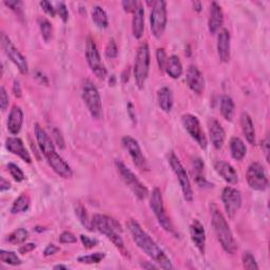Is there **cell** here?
Here are the masks:
<instances>
[{"label": "cell", "instance_id": "6da1fadb", "mask_svg": "<svg viewBox=\"0 0 270 270\" xmlns=\"http://www.w3.org/2000/svg\"><path fill=\"white\" fill-rule=\"evenodd\" d=\"M127 228L129 230L135 244L144 251L149 258L154 261L162 269H173L171 260L169 259L165 251L155 243V241L141 228L137 221L130 218L127 222Z\"/></svg>", "mask_w": 270, "mask_h": 270}, {"label": "cell", "instance_id": "7a4b0ae2", "mask_svg": "<svg viewBox=\"0 0 270 270\" xmlns=\"http://www.w3.org/2000/svg\"><path fill=\"white\" fill-rule=\"evenodd\" d=\"M34 131L40 150L47 159L49 165L53 169V171L61 176L62 179H71L73 175L72 169L68 162L63 161L61 156L56 152L53 141L50 138L48 133L38 124H35Z\"/></svg>", "mask_w": 270, "mask_h": 270}, {"label": "cell", "instance_id": "3957f363", "mask_svg": "<svg viewBox=\"0 0 270 270\" xmlns=\"http://www.w3.org/2000/svg\"><path fill=\"white\" fill-rule=\"evenodd\" d=\"M210 210L212 216V226L213 229H215L217 241L219 242L225 252L234 254L238 250V245L225 216L215 204L210 206Z\"/></svg>", "mask_w": 270, "mask_h": 270}, {"label": "cell", "instance_id": "277c9868", "mask_svg": "<svg viewBox=\"0 0 270 270\" xmlns=\"http://www.w3.org/2000/svg\"><path fill=\"white\" fill-rule=\"evenodd\" d=\"M92 225H93L94 230H97L98 232L104 234L107 239H109L112 242L113 245L126 253L125 243L118 233V231H122V228H120V225L114 218L105 215H95L92 218Z\"/></svg>", "mask_w": 270, "mask_h": 270}, {"label": "cell", "instance_id": "5b68a950", "mask_svg": "<svg viewBox=\"0 0 270 270\" xmlns=\"http://www.w3.org/2000/svg\"><path fill=\"white\" fill-rule=\"evenodd\" d=\"M149 68H150V50H149L147 41H144L137 49L133 67L134 80L138 89H143L145 87L149 74Z\"/></svg>", "mask_w": 270, "mask_h": 270}, {"label": "cell", "instance_id": "8992f818", "mask_svg": "<svg viewBox=\"0 0 270 270\" xmlns=\"http://www.w3.org/2000/svg\"><path fill=\"white\" fill-rule=\"evenodd\" d=\"M81 96L92 117L96 119L102 116V98L95 84L86 80L81 87Z\"/></svg>", "mask_w": 270, "mask_h": 270}, {"label": "cell", "instance_id": "52a82bcc", "mask_svg": "<svg viewBox=\"0 0 270 270\" xmlns=\"http://www.w3.org/2000/svg\"><path fill=\"white\" fill-rule=\"evenodd\" d=\"M115 167L117 169L119 175L122 176L123 181L125 182L127 186L132 190V192L135 194V196H136L140 201L145 200V198L149 195V191L145 185L137 179V176L135 175L131 170L119 160L115 161Z\"/></svg>", "mask_w": 270, "mask_h": 270}, {"label": "cell", "instance_id": "ba28073f", "mask_svg": "<svg viewBox=\"0 0 270 270\" xmlns=\"http://www.w3.org/2000/svg\"><path fill=\"white\" fill-rule=\"evenodd\" d=\"M151 31L155 38H161L167 26V3L162 0L153 2L150 14Z\"/></svg>", "mask_w": 270, "mask_h": 270}, {"label": "cell", "instance_id": "9c48e42d", "mask_svg": "<svg viewBox=\"0 0 270 270\" xmlns=\"http://www.w3.org/2000/svg\"><path fill=\"white\" fill-rule=\"evenodd\" d=\"M168 161H169L170 166H171V168L173 170L174 174L177 177V180H179L185 200L191 203L193 201V191H192V187H191L190 180H189L188 174L186 172V169L184 168L182 162H180L179 159H177V156L173 152L169 154Z\"/></svg>", "mask_w": 270, "mask_h": 270}, {"label": "cell", "instance_id": "30bf717a", "mask_svg": "<svg viewBox=\"0 0 270 270\" xmlns=\"http://www.w3.org/2000/svg\"><path fill=\"white\" fill-rule=\"evenodd\" d=\"M150 208L162 228L170 233H174V227L167 215L164 200H162V195L159 188H155L150 195Z\"/></svg>", "mask_w": 270, "mask_h": 270}, {"label": "cell", "instance_id": "8fae6325", "mask_svg": "<svg viewBox=\"0 0 270 270\" xmlns=\"http://www.w3.org/2000/svg\"><path fill=\"white\" fill-rule=\"evenodd\" d=\"M86 57L92 72H93L99 80H104V78L107 76V70L105 68L104 62L102 61L101 54L98 52L95 41L91 37H88L87 39Z\"/></svg>", "mask_w": 270, "mask_h": 270}, {"label": "cell", "instance_id": "7c38bea8", "mask_svg": "<svg viewBox=\"0 0 270 270\" xmlns=\"http://www.w3.org/2000/svg\"><path fill=\"white\" fill-rule=\"evenodd\" d=\"M246 180L249 187L253 190L264 191L268 188V177L265 168L260 162H252L248 167L246 172Z\"/></svg>", "mask_w": 270, "mask_h": 270}, {"label": "cell", "instance_id": "4fadbf2b", "mask_svg": "<svg viewBox=\"0 0 270 270\" xmlns=\"http://www.w3.org/2000/svg\"><path fill=\"white\" fill-rule=\"evenodd\" d=\"M182 123L190 136L196 141L198 146L205 150L207 148L208 140L198 118L192 114H185L182 116Z\"/></svg>", "mask_w": 270, "mask_h": 270}, {"label": "cell", "instance_id": "5bb4252c", "mask_svg": "<svg viewBox=\"0 0 270 270\" xmlns=\"http://www.w3.org/2000/svg\"><path fill=\"white\" fill-rule=\"evenodd\" d=\"M1 47L6 56L18 68L19 72L21 74L27 75V72H29V65H27L26 57L18 51V49L13 45L11 39L4 33L1 34Z\"/></svg>", "mask_w": 270, "mask_h": 270}, {"label": "cell", "instance_id": "9a60e30c", "mask_svg": "<svg viewBox=\"0 0 270 270\" xmlns=\"http://www.w3.org/2000/svg\"><path fill=\"white\" fill-rule=\"evenodd\" d=\"M122 144L125 147L126 150L131 156V159L134 162V165L136 166L141 171H149V164L145 158V155L141 152V149L137 143L136 139H134L131 136H124L122 139Z\"/></svg>", "mask_w": 270, "mask_h": 270}, {"label": "cell", "instance_id": "2e32d148", "mask_svg": "<svg viewBox=\"0 0 270 270\" xmlns=\"http://www.w3.org/2000/svg\"><path fill=\"white\" fill-rule=\"evenodd\" d=\"M222 201L227 216L229 218H233L242 206L241 192L236 188L226 187L222 192Z\"/></svg>", "mask_w": 270, "mask_h": 270}, {"label": "cell", "instance_id": "e0dca14e", "mask_svg": "<svg viewBox=\"0 0 270 270\" xmlns=\"http://www.w3.org/2000/svg\"><path fill=\"white\" fill-rule=\"evenodd\" d=\"M186 81L190 90L195 94L201 95L205 89V78L202 72L195 66H190L187 70Z\"/></svg>", "mask_w": 270, "mask_h": 270}, {"label": "cell", "instance_id": "ac0fdd59", "mask_svg": "<svg viewBox=\"0 0 270 270\" xmlns=\"http://www.w3.org/2000/svg\"><path fill=\"white\" fill-rule=\"evenodd\" d=\"M190 237L198 251L204 254L206 248V232L203 224L198 219H194L190 225Z\"/></svg>", "mask_w": 270, "mask_h": 270}, {"label": "cell", "instance_id": "d6986e66", "mask_svg": "<svg viewBox=\"0 0 270 270\" xmlns=\"http://www.w3.org/2000/svg\"><path fill=\"white\" fill-rule=\"evenodd\" d=\"M5 148L8 149L9 152L19 156L21 160L27 162V164H31V162H32L31 155L26 149V147L24 145V141L21 140L20 138H18V137L6 138Z\"/></svg>", "mask_w": 270, "mask_h": 270}, {"label": "cell", "instance_id": "ffe728a7", "mask_svg": "<svg viewBox=\"0 0 270 270\" xmlns=\"http://www.w3.org/2000/svg\"><path fill=\"white\" fill-rule=\"evenodd\" d=\"M209 135L213 147L217 149V150L222 149L225 143L226 133L222 125L215 118H211L209 120Z\"/></svg>", "mask_w": 270, "mask_h": 270}, {"label": "cell", "instance_id": "44dd1931", "mask_svg": "<svg viewBox=\"0 0 270 270\" xmlns=\"http://www.w3.org/2000/svg\"><path fill=\"white\" fill-rule=\"evenodd\" d=\"M215 169L216 173L228 184H237L239 182V175L229 162L224 161H217L215 164Z\"/></svg>", "mask_w": 270, "mask_h": 270}, {"label": "cell", "instance_id": "7402d4cb", "mask_svg": "<svg viewBox=\"0 0 270 270\" xmlns=\"http://www.w3.org/2000/svg\"><path fill=\"white\" fill-rule=\"evenodd\" d=\"M217 53L219 59L228 62L230 59V34L227 29H222L217 35Z\"/></svg>", "mask_w": 270, "mask_h": 270}, {"label": "cell", "instance_id": "603a6c76", "mask_svg": "<svg viewBox=\"0 0 270 270\" xmlns=\"http://www.w3.org/2000/svg\"><path fill=\"white\" fill-rule=\"evenodd\" d=\"M224 23V14L221 5L216 2H212L210 6V17L208 21L209 32L216 34L221 29Z\"/></svg>", "mask_w": 270, "mask_h": 270}, {"label": "cell", "instance_id": "cb8c5ba5", "mask_svg": "<svg viewBox=\"0 0 270 270\" xmlns=\"http://www.w3.org/2000/svg\"><path fill=\"white\" fill-rule=\"evenodd\" d=\"M24 123V112L20 107L14 106L8 118V130L11 134L16 135L20 132Z\"/></svg>", "mask_w": 270, "mask_h": 270}, {"label": "cell", "instance_id": "d4e9b609", "mask_svg": "<svg viewBox=\"0 0 270 270\" xmlns=\"http://www.w3.org/2000/svg\"><path fill=\"white\" fill-rule=\"evenodd\" d=\"M145 30V11L141 4H138L137 9L133 13L132 18V33L133 36L139 39L141 38Z\"/></svg>", "mask_w": 270, "mask_h": 270}, {"label": "cell", "instance_id": "484cf974", "mask_svg": "<svg viewBox=\"0 0 270 270\" xmlns=\"http://www.w3.org/2000/svg\"><path fill=\"white\" fill-rule=\"evenodd\" d=\"M241 127H242V131H243V134L245 135L248 143L250 145H254L255 144L254 126H253L251 117L245 112L242 113L241 115Z\"/></svg>", "mask_w": 270, "mask_h": 270}, {"label": "cell", "instance_id": "4316f807", "mask_svg": "<svg viewBox=\"0 0 270 270\" xmlns=\"http://www.w3.org/2000/svg\"><path fill=\"white\" fill-rule=\"evenodd\" d=\"M158 102L160 108L164 112L169 113L172 110L173 107L172 91L168 87H162V89H160L158 92Z\"/></svg>", "mask_w": 270, "mask_h": 270}, {"label": "cell", "instance_id": "83f0119b", "mask_svg": "<svg viewBox=\"0 0 270 270\" xmlns=\"http://www.w3.org/2000/svg\"><path fill=\"white\" fill-rule=\"evenodd\" d=\"M192 175L193 179L195 180L196 184L200 187H206L209 186L208 181L206 180L205 176V165L201 159H194L193 162H192Z\"/></svg>", "mask_w": 270, "mask_h": 270}, {"label": "cell", "instance_id": "f1b7e54d", "mask_svg": "<svg viewBox=\"0 0 270 270\" xmlns=\"http://www.w3.org/2000/svg\"><path fill=\"white\" fill-rule=\"evenodd\" d=\"M165 71L170 77L173 78V80H177V78H180L182 76L183 66L179 56L171 55L170 57H168Z\"/></svg>", "mask_w": 270, "mask_h": 270}, {"label": "cell", "instance_id": "f546056e", "mask_svg": "<svg viewBox=\"0 0 270 270\" xmlns=\"http://www.w3.org/2000/svg\"><path fill=\"white\" fill-rule=\"evenodd\" d=\"M230 152L231 156L236 161H242L247 153V148L244 141L240 137H232L230 139Z\"/></svg>", "mask_w": 270, "mask_h": 270}, {"label": "cell", "instance_id": "4dcf8cb0", "mask_svg": "<svg viewBox=\"0 0 270 270\" xmlns=\"http://www.w3.org/2000/svg\"><path fill=\"white\" fill-rule=\"evenodd\" d=\"M92 19L95 23V25L101 27V29H107L109 26V20L108 15L105 12V10L99 5H95L93 9H92Z\"/></svg>", "mask_w": 270, "mask_h": 270}, {"label": "cell", "instance_id": "1f68e13d", "mask_svg": "<svg viewBox=\"0 0 270 270\" xmlns=\"http://www.w3.org/2000/svg\"><path fill=\"white\" fill-rule=\"evenodd\" d=\"M234 103L232 101V98L228 95H224L221 99V113L223 117L228 120V122H231L233 115H234Z\"/></svg>", "mask_w": 270, "mask_h": 270}, {"label": "cell", "instance_id": "d6a6232c", "mask_svg": "<svg viewBox=\"0 0 270 270\" xmlns=\"http://www.w3.org/2000/svg\"><path fill=\"white\" fill-rule=\"evenodd\" d=\"M30 207V197L27 194H21L17 200L14 202L12 208H11V213L13 215H17V213L21 212H26Z\"/></svg>", "mask_w": 270, "mask_h": 270}, {"label": "cell", "instance_id": "836d02e7", "mask_svg": "<svg viewBox=\"0 0 270 270\" xmlns=\"http://www.w3.org/2000/svg\"><path fill=\"white\" fill-rule=\"evenodd\" d=\"M75 213L77 217L80 218L81 223L84 226V228H87L90 231H93V225H92V219H89L88 213L86 208L81 203H77L75 206Z\"/></svg>", "mask_w": 270, "mask_h": 270}, {"label": "cell", "instance_id": "e575fe53", "mask_svg": "<svg viewBox=\"0 0 270 270\" xmlns=\"http://www.w3.org/2000/svg\"><path fill=\"white\" fill-rule=\"evenodd\" d=\"M27 237H29V232H27V230L24 228H19L9 234L8 238H6V241L13 245H18L25 243Z\"/></svg>", "mask_w": 270, "mask_h": 270}, {"label": "cell", "instance_id": "d590c367", "mask_svg": "<svg viewBox=\"0 0 270 270\" xmlns=\"http://www.w3.org/2000/svg\"><path fill=\"white\" fill-rule=\"evenodd\" d=\"M0 261L4 263V264L12 265V266H19L23 264V262H21L18 255L13 251L0 250Z\"/></svg>", "mask_w": 270, "mask_h": 270}, {"label": "cell", "instance_id": "8d00e7d4", "mask_svg": "<svg viewBox=\"0 0 270 270\" xmlns=\"http://www.w3.org/2000/svg\"><path fill=\"white\" fill-rule=\"evenodd\" d=\"M38 25H39V29H40L42 38H44L45 41L48 42L52 38V33H53V27L51 23H50L47 18L40 17L38 19Z\"/></svg>", "mask_w": 270, "mask_h": 270}, {"label": "cell", "instance_id": "74e56055", "mask_svg": "<svg viewBox=\"0 0 270 270\" xmlns=\"http://www.w3.org/2000/svg\"><path fill=\"white\" fill-rule=\"evenodd\" d=\"M105 258V253L103 252H95L89 255H82V257L78 258V262L81 264H98Z\"/></svg>", "mask_w": 270, "mask_h": 270}, {"label": "cell", "instance_id": "f35d334b", "mask_svg": "<svg viewBox=\"0 0 270 270\" xmlns=\"http://www.w3.org/2000/svg\"><path fill=\"white\" fill-rule=\"evenodd\" d=\"M242 261H243V266L245 269L248 270H252V269H259V265L257 261H255V258L250 252H244L243 257H242Z\"/></svg>", "mask_w": 270, "mask_h": 270}, {"label": "cell", "instance_id": "ab89813d", "mask_svg": "<svg viewBox=\"0 0 270 270\" xmlns=\"http://www.w3.org/2000/svg\"><path fill=\"white\" fill-rule=\"evenodd\" d=\"M8 169H9V172L14 179V181L20 183L25 180V173L17 165L13 164V162H10V164L8 165Z\"/></svg>", "mask_w": 270, "mask_h": 270}, {"label": "cell", "instance_id": "60d3db41", "mask_svg": "<svg viewBox=\"0 0 270 270\" xmlns=\"http://www.w3.org/2000/svg\"><path fill=\"white\" fill-rule=\"evenodd\" d=\"M167 60H168V57L165 50L162 48H159L156 50V61H158V65L161 71H165Z\"/></svg>", "mask_w": 270, "mask_h": 270}, {"label": "cell", "instance_id": "b9f144b4", "mask_svg": "<svg viewBox=\"0 0 270 270\" xmlns=\"http://www.w3.org/2000/svg\"><path fill=\"white\" fill-rule=\"evenodd\" d=\"M118 54V49L114 39H110L106 48V56L108 58H115Z\"/></svg>", "mask_w": 270, "mask_h": 270}, {"label": "cell", "instance_id": "7bdbcfd3", "mask_svg": "<svg viewBox=\"0 0 270 270\" xmlns=\"http://www.w3.org/2000/svg\"><path fill=\"white\" fill-rule=\"evenodd\" d=\"M59 242L61 244H73V243H76L77 240L72 232L65 231L60 234Z\"/></svg>", "mask_w": 270, "mask_h": 270}, {"label": "cell", "instance_id": "ee69618b", "mask_svg": "<svg viewBox=\"0 0 270 270\" xmlns=\"http://www.w3.org/2000/svg\"><path fill=\"white\" fill-rule=\"evenodd\" d=\"M56 12L58 13V15H59V17L61 18V20L63 21V23H67L68 19H69V12H68L66 4L63 2H59L57 4V9H56Z\"/></svg>", "mask_w": 270, "mask_h": 270}, {"label": "cell", "instance_id": "f6af8a7d", "mask_svg": "<svg viewBox=\"0 0 270 270\" xmlns=\"http://www.w3.org/2000/svg\"><path fill=\"white\" fill-rule=\"evenodd\" d=\"M0 107H1L2 111H5L9 107V96L4 87L0 88Z\"/></svg>", "mask_w": 270, "mask_h": 270}, {"label": "cell", "instance_id": "bcb514c9", "mask_svg": "<svg viewBox=\"0 0 270 270\" xmlns=\"http://www.w3.org/2000/svg\"><path fill=\"white\" fill-rule=\"evenodd\" d=\"M40 6H41V9L48 14V15H50L51 17H55L56 9L54 8L51 2H50V1H40Z\"/></svg>", "mask_w": 270, "mask_h": 270}, {"label": "cell", "instance_id": "7dc6e473", "mask_svg": "<svg viewBox=\"0 0 270 270\" xmlns=\"http://www.w3.org/2000/svg\"><path fill=\"white\" fill-rule=\"evenodd\" d=\"M81 241L82 245L86 248H88V249H91V248L95 247L98 244V241L96 239H91L87 236H83V234H81Z\"/></svg>", "mask_w": 270, "mask_h": 270}, {"label": "cell", "instance_id": "c3c4849f", "mask_svg": "<svg viewBox=\"0 0 270 270\" xmlns=\"http://www.w3.org/2000/svg\"><path fill=\"white\" fill-rule=\"evenodd\" d=\"M4 4L6 6H9V8L14 11V12H16L17 14H21L23 13V2L21 1H18V0H14V1H4Z\"/></svg>", "mask_w": 270, "mask_h": 270}, {"label": "cell", "instance_id": "681fc988", "mask_svg": "<svg viewBox=\"0 0 270 270\" xmlns=\"http://www.w3.org/2000/svg\"><path fill=\"white\" fill-rule=\"evenodd\" d=\"M122 4L125 12L127 13H134L138 6L137 1H134V0H126V1H123Z\"/></svg>", "mask_w": 270, "mask_h": 270}, {"label": "cell", "instance_id": "f907efd6", "mask_svg": "<svg viewBox=\"0 0 270 270\" xmlns=\"http://www.w3.org/2000/svg\"><path fill=\"white\" fill-rule=\"evenodd\" d=\"M53 137L55 138V141H56V144H57V146L60 148V149H65V139H63V136L61 135V132L58 130V129H56V128H54L53 131Z\"/></svg>", "mask_w": 270, "mask_h": 270}, {"label": "cell", "instance_id": "816d5d0a", "mask_svg": "<svg viewBox=\"0 0 270 270\" xmlns=\"http://www.w3.org/2000/svg\"><path fill=\"white\" fill-rule=\"evenodd\" d=\"M34 77H35V80H36L39 83H41V84H46V86H48V84H49L48 77L46 76L45 73H42L41 71H39V70L35 71Z\"/></svg>", "mask_w": 270, "mask_h": 270}, {"label": "cell", "instance_id": "f5cc1de1", "mask_svg": "<svg viewBox=\"0 0 270 270\" xmlns=\"http://www.w3.org/2000/svg\"><path fill=\"white\" fill-rule=\"evenodd\" d=\"M60 250V248L58 246H56L54 244H50L47 246V248L44 251L45 257H50V255H53L55 253H57Z\"/></svg>", "mask_w": 270, "mask_h": 270}, {"label": "cell", "instance_id": "db71d44e", "mask_svg": "<svg viewBox=\"0 0 270 270\" xmlns=\"http://www.w3.org/2000/svg\"><path fill=\"white\" fill-rule=\"evenodd\" d=\"M35 248H36V245L33 244V243H27V244H25L21 246L19 248V253L21 254H26V253H29L31 251H33Z\"/></svg>", "mask_w": 270, "mask_h": 270}, {"label": "cell", "instance_id": "11a10c76", "mask_svg": "<svg viewBox=\"0 0 270 270\" xmlns=\"http://www.w3.org/2000/svg\"><path fill=\"white\" fill-rule=\"evenodd\" d=\"M261 147H262L263 152L265 153L266 161L269 162V139H268V137H266L264 140H262Z\"/></svg>", "mask_w": 270, "mask_h": 270}, {"label": "cell", "instance_id": "9f6ffc18", "mask_svg": "<svg viewBox=\"0 0 270 270\" xmlns=\"http://www.w3.org/2000/svg\"><path fill=\"white\" fill-rule=\"evenodd\" d=\"M128 114H129L132 123L136 124V115H135V110H134V106L132 103H128Z\"/></svg>", "mask_w": 270, "mask_h": 270}, {"label": "cell", "instance_id": "6f0895ef", "mask_svg": "<svg viewBox=\"0 0 270 270\" xmlns=\"http://www.w3.org/2000/svg\"><path fill=\"white\" fill-rule=\"evenodd\" d=\"M13 93L14 95H15L16 97H21V93H23V92H21V87H20V83L18 81H14V84H13Z\"/></svg>", "mask_w": 270, "mask_h": 270}, {"label": "cell", "instance_id": "680465c9", "mask_svg": "<svg viewBox=\"0 0 270 270\" xmlns=\"http://www.w3.org/2000/svg\"><path fill=\"white\" fill-rule=\"evenodd\" d=\"M10 188H11V184L6 181L4 177H1V179H0V191L3 192V191L9 190Z\"/></svg>", "mask_w": 270, "mask_h": 270}, {"label": "cell", "instance_id": "91938a15", "mask_svg": "<svg viewBox=\"0 0 270 270\" xmlns=\"http://www.w3.org/2000/svg\"><path fill=\"white\" fill-rule=\"evenodd\" d=\"M192 4H193V9H194V11H196V12H201V11H202L203 5H202V3H201V2H198V1H194Z\"/></svg>", "mask_w": 270, "mask_h": 270}, {"label": "cell", "instance_id": "94428289", "mask_svg": "<svg viewBox=\"0 0 270 270\" xmlns=\"http://www.w3.org/2000/svg\"><path fill=\"white\" fill-rule=\"evenodd\" d=\"M141 267H143L144 269H156L158 268V266H155L153 264H148V263H144V264L141 265Z\"/></svg>", "mask_w": 270, "mask_h": 270}, {"label": "cell", "instance_id": "6125c7cd", "mask_svg": "<svg viewBox=\"0 0 270 270\" xmlns=\"http://www.w3.org/2000/svg\"><path fill=\"white\" fill-rule=\"evenodd\" d=\"M54 269H68V267L63 265H56L54 266Z\"/></svg>", "mask_w": 270, "mask_h": 270}]
</instances>
